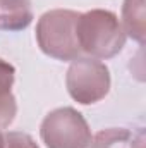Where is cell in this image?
I'll return each instance as SVG.
<instances>
[{"label": "cell", "instance_id": "obj_7", "mask_svg": "<svg viewBox=\"0 0 146 148\" xmlns=\"http://www.w3.org/2000/svg\"><path fill=\"white\" fill-rule=\"evenodd\" d=\"M132 134L124 127H110L100 131L89 143L88 148H127Z\"/></svg>", "mask_w": 146, "mask_h": 148}, {"label": "cell", "instance_id": "obj_9", "mask_svg": "<svg viewBox=\"0 0 146 148\" xmlns=\"http://www.w3.org/2000/svg\"><path fill=\"white\" fill-rule=\"evenodd\" d=\"M3 148H40V147L28 133L10 131L3 136Z\"/></svg>", "mask_w": 146, "mask_h": 148}, {"label": "cell", "instance_id": "obj_11", "mask_svg": "<svg viewBox=\"0 0 146 148\" xmlns=\"http://www.w3.org/2000/svg\"><path fill=\"white\" fill-rule=\"evenodd\" d=\"M0 148H3V134H2V131H0Z\"/></svg>", "mask_w": 146, "mask_h": 148}, {"label": "cell", "instance_id": "obj_5", "mask_svg": "<svg viewBox=\"0 0 146 148\" xmlns=\"http://www.w3.org/2000/svg\"><path fill=\"white\" fill-rule=\"evenodd\" d=\"M33 21L31 0H0V29L21 31Z\"/></svg>", "mask_w": 146, "mask_h": 148}, {"label": "cell", "instance_id": "obj_2", "mask_svg": "<svg viewBox=\"0 0 146 148\" xmlns=\"http://www.w3.org/2000/svg\"><path fill=\"white\" fill-rule=\"evenodd\" d=\"M79 12L69 9H53L45 12L36 24V41L41 52L57 60H74L81 48L77 41Z\"/></svg>", "mask_w": 146, "mask_h": 148}, {"label": "cell", "instance_id": "obj_4", "mask_svg": "<svg viewBox=\"0 0 146 148\" xmlns=\"http://www.w3.org/2000/svg\"><path fill=\"white\" fill-rule=\"evenodd\" d=\"M65 86L71 98L77 103H96L103 100L110 91V71L100 60L77 57L67 69Z\"/></svg>", "mask_w": 146, "mask_h": 148}, {"label": "cell", "instance_id": "obj_10", "mask_svg": "<svg viewBox=\"0 0 146 148\" xmlns=\"http://www.w3.org/2000/svg\"><path fill=\"white\" fill-rule=\"evenodd\" d=\"M14 77H16V69L12 64H9L7 60L0 59V88L3 90H10L14 84Z\"/></svg>", "mask_w": 146, "mask_h": 148}, {"label": "cell", "instance_id": "obj_3", "mask_svg": "<svg viewBox=\"0 0 146 148\" xmlns=\"http://www.w3.org/2000/svg\"><path fill=\"white\" fill-rule=\"evenodd\" d=\"M40 134L46 148H88L93 140L86 119L72 107L52 110L43 119Z\"/></svg>", "mask_w": 146, "mask_h": 148}, {"label": "cell", "instance_id": "obj_1", "mask_svg": "<svg viewBox=\"0 0 146 148\" xmlns=\"http://www.w3.org/2000/svg\"><path fill=\"white\" fill-rule=\"evenodd\" d=\"M76 33L81 52L93 59H112L126 45V33L119 17L105 9H91L79 14Z\"/></svg>", "mask_w": 146, "mask_h": 148}, {"label": "cell", "instance_id": "obj_6", "mask_svg": "<svg viewBox=\"0 0 146 148\" xmlns=\"http://www.w3.org/2000/svg\"><path fill=\"white\" fill-rule=\"evenodd\" d=\"M122 29L126 36H131L141 45L145 43V0H124Z\"/></svg>", "mask_w": 146, "mask_h": 148}, {"label": "cell", "instance_id": "obj_8", "mask_svg": "<svg viewBox=\"0 0 146 148\" xmlns=\"http://www.w3.org/2000/svg\"><path fill=\"white\" fill-rule=\"evenodd\" d=\"M17 114V103L10 90L0 88V129L9 127Z\"/></svg>", "mask_w": 146, "mask_h": 148}]
</instances>
